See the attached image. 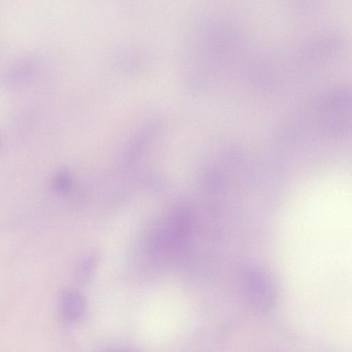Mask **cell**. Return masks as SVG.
Wrapping results in <instances>:
<instances>
[{"label": "cell", "instance_id": "obj_1", "mask_svg": "<svg viewBox=\"0 0 352 352\" xmlns=\"http://www.w3.org/2000/svg\"><path fill=\"white\" fill-rule=\"evenodd\" d=\"M38 59L24 56L14 62L3 72V82L8 87H19L30 82L38 71Z\"/></svg>", "mask_w": 352, "mask_h": 352}, {"label": "cell", "instance_id": "obj_2", "mask_svg": "<svg viewBox=\"0 0 352 352\" xmlns=\"http://www.w3.org/2000/svg\"><path fill=\"white\" fill-rule=\"evenodd\" d=\"M59 308L62 318L67 322H76L87 312L85 297L76 289H65L59 296Z\"/></svg>", "mask_w": 352, "mask_h": 352}, {"label": "cell", "instance_id": "obj_3", "mask_svg": "<svg viewBox=\"0 0 352 352\" xmlns=\"http://www.w3.org/2000/svg\"><path fill=\"white\" fill-rule=\"evenodd\" d=\"M72 186V178L66 171H60L56 173L52 180L53 189L59 193L67 192Z\"/></svg>", "mask_w": 352, "mask_h": 352}, {"label": "cell", "instance_id": "obj_4", "mask_svg": "<svg viewBox=\"0 0 352 352\" xmlns=\"http://www.w3.org/2000/svg\"><path fill=\"white\" fill-rule=\"evenodd\" d=\"M110 352H137V351H133V350H130V349H119L113 350Z\"/></svg>", "mask_w": 352, "mask_h": 352}]
</instances>
